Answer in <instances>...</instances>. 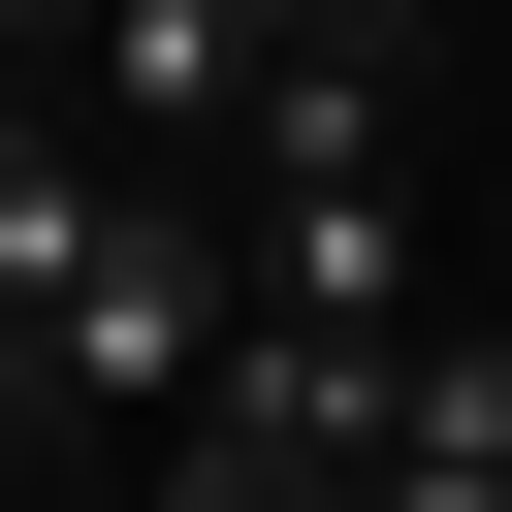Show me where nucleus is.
<instances>
[{
    "instance_id": "1",
    "label": "nucleus",
    "mask_w": 512,
    "mask_h": 512,
    "mask_svg": "<svg viewBox=\"0 0 512 512\" xmlns=\"http://www.w3.org/2000/svg\"><path fill=\"white\" fill-rule=\"evenodd\" d=\"M224 288H256V256H224V224H160V192H128V224H96V256H64V320H32V352H0V448H32V480H64V448H96V480H128V448H160V416H192V384H224Z\"/></svg>"
},
{
    "instance_id": "2",
    "label": "nucleus",
    "mask_w": 512,
    "mask_h": 512,
    "mask_svg": "<svg viewBox=\"0 0 512 512\" xmlns=\"http://www.w3.org/2000/svg\"><path fill=\"white\" fill-rule=\"evenodd\" d=\"M288 320H416V160H256V224H224Z\"/></svg>"
},
{
    "instance_id": "3",
    "label": "nucleus",
    "mask_w": 512,
    "mask_h": 512,
    "mask_svg": "<svg viewBox=\"0 0 512 512\" xmlns=\"http://www.w3.org/2000/svg\"><path fill=\"white\" fill-rule=\"evenodd\" d=\"M64 96L160 128V160H224V128H256V0H64Z\"/></svg>"
},
{
    "instance_id": "4",
    "label": "nucleus",
    "mask_w": 512,
    "mask_h": 512,
    "mask_svg": "<svg viewBox=\"0 0 512 512\" xmlns=\"http://www.w3.org/2000/svg\"><path fill=\"white\" fill-rule=\"evenodd\" d=\"M256 32H384V64H416V32H448V0H256Z\"/></svg>"
},
{
    "instance_id": "5",
    "label": "nucleus",
    "mask_w": 512,
    "mask_h": 512,
    "mask_svg": "<svg viewBox=\"0 0 512 512\" xmlns=\"http://www.w3.org/2000/svg\"><path fill=\"white\" fill-rule=\"evenodd\" d=\"M0 64H64V0H0Z\"/></svg>"
},
{
    "instance_id": "6",
    "label": "nucleus",
    "mask_w": 512,
    "mask_h": 512,
    "mask_svg": "<svg viewBox=\"0 0 512 512\" xmlns=\"http://www.w3.org/2000/svg\"><path fill=\"white\" fill-rule=\"evenodd\" d=\"M480 128H512V32H480Z\"/></svg>"
},
{
    "instance_id": "7",
    "label": "nucleus",
    "mask_w": 512,
    "mask_h": 512,
    "mask_svg": "<svg viewBox=\"0 0 512 512\" xmlns=\"http://www.w3.org/2000/svg\"><path fill=\"white\" fill-rule=\"evenodd\" d=\"M0 512H32V448H0Z\"/></svg>"
}]
</instances>
